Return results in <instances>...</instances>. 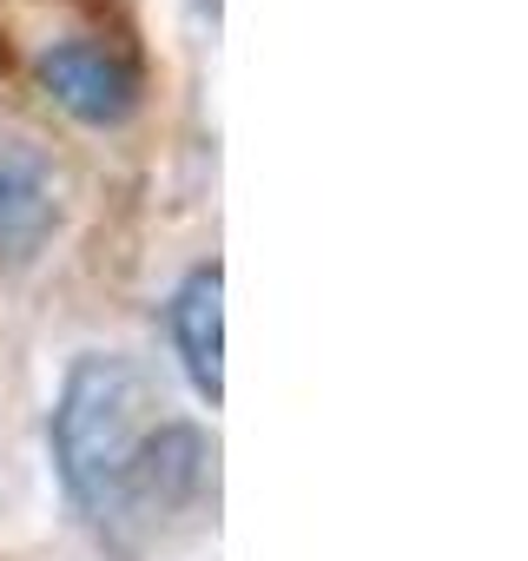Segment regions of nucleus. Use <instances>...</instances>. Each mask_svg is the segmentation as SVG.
<instances>
[{
    "mask_svg": "<svg viewBox=\"0 0 528 561\" xmlns=\"http://www.w3.org/2000/svg\"><path fill=\"white\" fill-rule=\"evenodd\" d=\"M47 436H54L60 489L93 528L159 522L185 508L205 476L198 430L165 423L146 370L106 351H87L67 370Z\"/></svg>",
    "mask_w": 528,
    "mask_h": 561,
    "instance_id": "1",
    "label": "nucleus"
},
{
    "mask_svg": "<svg viewBox=\"0 0 528 561\" xmlns=\"http://www.w3.org/2000/svg\"><path fill=\"white\" fill-rule=\"evenodd\" d=\"M54 225L47 159L27 146H0V251H34Z\"/></svg>",
    "mask_w": 528,
    "mask_h": 561,
    "instance_id": "4",
    "label": "nucleus"
},
{
    "mask_svg": "<svg viewBox=\"0 0 528 561\" xmlns=\"http://www.w3.org/2000/svg\"><path fill=\"white\" fill-rule=\"evenodd\" d=\"M165 331H172L185 383L205 403H218L225 397V271L218 264H198L179 277V291L165 305Z\"/></svg>",
    "mask_w": 528,
    "mask_h": 561,
    "instance_id": "3",
    "label": "nucleus"
},
{
    "mask_svg": "<svg viewBox=\"0 0 528 561\" xmlns=\"http://www.w3.org/2000/svg\"><path fill=\"white\" fill-rule=\"evenodd\" d=\"M0 67L80 126H126L152 60L133 0H0Z\"/></svg>",
    "mask_w": 528,
    "mask_h": 561,
    "instance_id": "2",
    "label": "nucleus"
}]
</instances>
